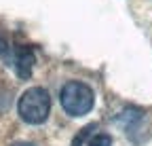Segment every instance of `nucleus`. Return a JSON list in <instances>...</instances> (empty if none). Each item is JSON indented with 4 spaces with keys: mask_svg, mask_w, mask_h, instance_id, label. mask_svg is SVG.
<instances>
[{
    "mask_svg": "<svg viewBox=\"0 0 152 146\" xmlns=\"http://www.w3.org/2000/svg\"><path fill=\"white\" fill-rule=\"evenodd\" d=\"M87 146H112V138L108 134H97V136H93L89 140Z\"/></svg>",
    "mask_w": 152,
    "mask_h": 146,
    "instance_id": "nucleus-4",
    "label": "nucleus"
},
{
    "mask_svg": "<svg viewBox=\"0 0 152 146\" xmlns=\"http://www.w3.org/2000/svg\"><path fill=\"white\" fill-rule=\"evenodd\" d=\"M34 51L28 47H17L15 49V55H13V70L19 79H30L32 74V68H34Z\"/></svg>",
    "mask_w": 152,
    "mask_h": 146,
    "instance_id": "nucleus-3",
    "label": "nucleus"
},
{
    "mask_svg": "<svg viewBox=\"0 0 152 146\" xmlns=\"http://www.w3.org/2000/svg\"><path fill=\"white\" fill-rule=\"evenodd\" d=\"M4 51H7V43H4V38H2V36H0V55H2Z\"/></svg>",
    "mask_w": 152,
    "mask_h": 146,
    "instance_id": "nucleus-5",
    "label": "nucleus"
},
{
    "mask_svg": "<svg viewBox=\"0 0 152 146\" xmlns=\"http://www.w3.org/2000/svg\"><path fill=\"white\" fill-rule=\"evenodd\" d=\"M17 112L26 123L30 125H40L49 119L51 112V95L42 87H30L23 91V95L19 98Z\"/></svg>",
    "mask_w": 152,
    "mask_h": 146,
    "instance_id": "nucleus-1",
    "label": "nucleus"
},
{
    "mask_svg": "<svg viewBox=\"0 0 152 146\" xmlns=\"http://www.w3.org/2000/svg\"><path fill=\"white\" fill-rule=\"evenodd\" d=\"M59 102L70 117H85L91 112V108L95 104V93L89 85L80 81H70L61 87Z\"/></svg>",
    "mask_w": 152,
    "mask_h": 146,
    "instance_id": "nucleus-2",
    "label": "nucleus"
},
{
    "mask_svg": "<svg viewBox=\"0 0 152 146\" xmlns=\"http://www.w3.org/2000/svg\"><path fill=\"white\" fill-rule=\"evenodd\" d=\"M13 146H36V144H32V142H15Z\"/></svg>",
    "mask_w": 152,
    "mask_h": 146,
    "instance_id": "nucleus-6",
    "label": "nucleus"
}]
</instances>
